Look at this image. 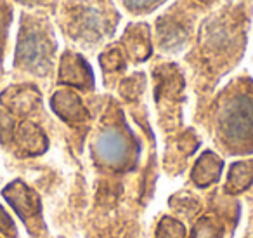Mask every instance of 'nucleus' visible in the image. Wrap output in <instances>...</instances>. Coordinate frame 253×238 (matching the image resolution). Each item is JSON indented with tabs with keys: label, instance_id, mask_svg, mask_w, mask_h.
<instances>
[{
	"label": "nucleus",
	"instance_id": "1",
	"mask_svg": "<svg viewBox=\"0 0 253 238\" xmlns=\"http://www.w3.org/2000/svg\"><path fill=\"white\" fill-rule=\"evenodd\" d=\"M125 141L115 132H108L101 137L99 141V153L104 160L108 162H116L122 160L123 155H125Z\"/></svg>",
	"mask_w": 253,
	"mask_h": 238
},
{
	"label": "nucleus",
	"instance_id": "2",
	"mask_svg": "<svg viewBox=\"0 0 253 238\" xmlns=\"http://www.w3.org/2000/svg\"><path fill=\"white\" fill-rule=\"evenodd\" d=\"M9 228H12V223L11 219H9L7 216H5V212L2 209H0V230H9Z\"/></svg>",
	"mask_w": 253,
	"mask_h": 238
},
{
	"label": "nucleus",
	"instance_id": "3",
	"mask_svg": "<svg viewBox=\"0 0 253 238\" xmlns=\"http://www.w3.org/2000/svg\"><path fill=\"white\" fill-rule=\"evenodd\" d=\"M151 0H126V4L128 5H146V4H149Z\"/></svg>",
	"mask_w": 253,
	"mask_h": 238
}]
</instances>
